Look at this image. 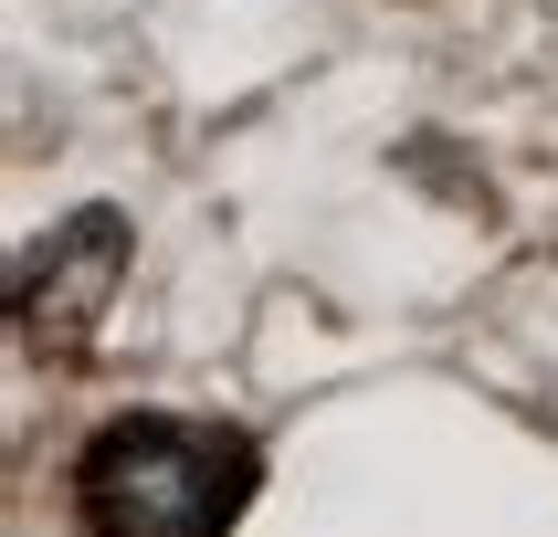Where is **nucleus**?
Returning a JSON list of instances; mask_svg holds the SVG:
<instances>
[{
	"mask_svg": "<svg viewBox=\"0 0 558 537\" xmlns=\"http://www.w3.org/2000/svg\"><path fill=\"white\" fill-rule=\"evenodd\" d=\"M264 453L232 422L190 411H117L74 453V527L85 537H232Z\"/></svg>",
	"mask_w": 558,
	"mask_h": 537,
	"instance_id": "nucleus-1",
	"label": "nucleus"
},
{
	"mask_svg": "<svg viewBox=\"0 0 558 537\" xmlns=\"http://www.w3.org/2000/svg\"><path fill=\"white\" fill-rule=\"evenodd\" d=\"M126 253H137L126 211L85 200L74 221H53V232L11 264V316H22V347H32V358L74 369V358L95 347V327H106V306H117V284H126Z\"/></svg>",
	"mask_w": 558,
	"mask_h": 537,
	"instance_id": "nucleus-2",
	"label": "nucleus"
}]
</instances>
